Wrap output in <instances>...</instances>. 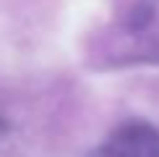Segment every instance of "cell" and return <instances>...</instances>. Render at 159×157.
<instances>
[{
    "instance_id": "1",
    "label": "cell",
    "mask_w": 159,
    "mask_h": 157,
    "mask_svg": "<svg viewBox=\"0 0 159 157\" xmlns=\"http://www.w3.org/2000/svg\"><path fill=\"white\" fill-rule=\"evenodd\" d=\"M104 157H159V131L149 123H125L104 144Z\"/></svg>"
},
{
    "instance_id": "2",
    "label": "cell",
    "mask_w": 159,
    "mask_h": 157,
    "mask_svg": "<svg viewBox=\"0 0 159 157\" xmlns=\"http://www.w3.org/2000/svg\"><path fill=\"white\" fill-rule=\"evenodd\" d=\"M0 131H3V121H0Z\"/></svg>"
}]
</instances>
